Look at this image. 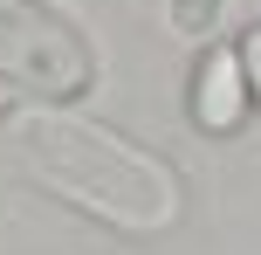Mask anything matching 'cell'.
<instances>
[{
	"label": "cell",
	"instance_id": "obj_1",
	"mask_svg": "<svg viewBox=\"0 0 261 255\" xmlns=\"http://www.w3.org/2000/svg\"><path fill=\"white\" fill-rule=\"evenodd\" d=\"M14 159L41 193L83 207L90 221L117 235H165L186 214V187L158 152L110 131L96 118H76L62 104H21L7 124Z\"/></svg>",
	"mask_w": 261,
	"mask_h": 255
},
{
	"label": "cell",
	"instance_id": "obj_2",
	"mask_svg": "<svg viewBox=\"0 0 261 255\" xmlns=\"http://www.w3.org/2000/svg\"><path fill=\"white\" fill-rule=\"evenodd\" d=\"M0 83L69 104L96 83V55L48 0H0Z\"/></svg>",
	"mask_w": 261,
	"mask_h": 255
},
{
	"label": "cell",
	"instance_id": "obj_3",
	"mask_svg": "<svg viewBox=\"0 0 261 255\" xmlns=\"http://www.w3.org/2000/svg\"><path fill=\"white\" fill-rule=\"evenodd\" d=\"M193 124L199 131H241L248 124V76H241V55L227 49H206L199 55V69H193Z\"/></svg>",
	"mask_w": 261,
	"mask_h": 255
},
{
	"label": "cell",
	"instance_id": "obj_4",
	"mask_svg": "<svg viewBox=\"0 0 261 255\" xmlns=\"http://www.w3.org/2000/svg\"><path fill=\"white\" fill-rule=\"evenodd\" d=\"M220 14H227V0H172V35L206 41L213 28H220Z\"/></svg>",
	"mask_w": 261,
	"mask_h": 255
},
{
	"label": "cell",
	"instance_id": "obj_5",
	"mask_svg": "<svg viewBox=\"0 0 261 255\" xmlns=\"http://www.w3.org/2000/svg\"><path fill=\"white\" fill-rule=\"evenodd\" d=\"M234 55H241V76H248V104H261V28H248L234 41Z\"/></svg>",
	"mask_w": 261,
	"mask_h": 255
}]
</instances>
